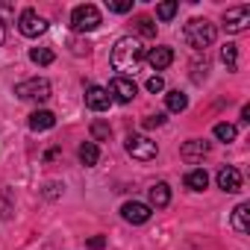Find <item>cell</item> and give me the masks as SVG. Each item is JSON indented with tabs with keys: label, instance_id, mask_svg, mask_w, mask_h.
I'll return each mask as SVG.
<instances>
[{
	"label": "cell",
	"instance_id": "14",
	"mask_svg": "<svg viewBox=\"0 0 250 250\" xmlns=\"http://www.w3.org/2000/svg\"><path fill=\"white\" fill-rule=\"evenodd\" d=\"M147 197H150V206H153V209H165V206L171 203V188H168V183H153V186L147 188Z\"/></svg>",
	"mask_w": 250,
	"mask_h": 250
},
{
	"label": "cell",
	"instance_id": "13",
	"mask_svg": "<svg viewBox=\"0 0 250 250\" xmlns=\"http://www.w3.org/2000/svg\"><path fill=\"white\" fill-rule=\"evenodd\" d=\"M206 153H209V142H203V139H191V142H186V145L180 147V156H183V159H188V162L203 159Z\"/></svg>",
	"mask_w": 250,
	"mask_h": 250
},
{
	"label": "cell",
	"instance_id": "19",
	"mask_svg": "<svg viewBox=\"0 0 250 250\" xmlns=\"http://www.w3.org/2000/svg\"><path fill=\"white\" fill-rule=\"evenodd\" d=\"M165 103H168V112H186L188 97H186L183 91H168V94H165Z\"/></svg>",
	"mask_w": 250,
	"mask_h": 250
},
{
	"label": "cell",
	"instance_id": "27",
	"mask_svg": "<svg viewBox=\"0 0 250 250\" xmlns=\"http://www.w3.org/2000/svg\"><path fill=\"white\" fill-rule=\"evenodd\" d=\"M142 124H145V130H153V127H162V124H165V115H162V112H156V115H147V118H145Z\"/></svg>",
	"mask_w": 250,
	"mask_h": 250
},
{
	"label": "cell",
	"instance_id": "8",
	"mask_svg": "<svg viewBox=\"0 0 250 250\" xmlns=\"http://www.w3.org/2000/svg\"><path fill=\"white\" fill-rule=\"evenodd\" d=\"M106 91H109V97L118 100V103H130V100L139 94V88H136V83H133L130 77H115Z\"/></svg>",
	"mask_w": 250,
	"mask_h": 250
},
{
	"label": "cell",
	"instance_id": "22",
	"mask_svg": "<svg viewBox=\"0 0 250 250\" xmlns=\"http://www.w3.org/2000/svg\"><path fill=\"white\" fill-rule=\"evenodd\" d=\"M109 136H112L109 124H103V121H94L91 124V142H109Z\"/></svg>",
	"mask_w": 250,
	"mask_h": 250
},
{
	"label": "cell",
	"instance_id": "20",
	"mask_svg": "<svg viewBox=\"0 0 250 250\" xmlns=\"http://www.w3.org/2000/svg\"><path fill=\"white\" fill-rule=\"evenodd\" d=\"M221 62L227 65V71H235L238 68V50H235V44H224L221 47Z\"/></svg>",
	"mask_w": 250,
	"mask_h": 250
},
{
	"label": "cell",
	"instance_id": "18",
	"mask_svg": "<svg viewBox=\"0 0 250 250\" xmlns=\"http://www.w3.org/2000/svg\"><path fill=\"white\" fill-rule=\"evenodd\" d=\"M186 186H188L191 191H203V188L209 186V174H206L203 168H194V171L186 174Z\"/></svg>",
	"mask_w": 250,
	"mask_h": 250
},
{
	"label": "cell",
	"instance_id": "30",
	"mask_svg": "<svg viewBox=\"0 0 250 250\" xmlns=\"http://www.w3.org/2000/svg\"><path fill=\"white\" fill-rule=\"evenodd\" d=\"M241 121H244V124L250 121V106H244V109H241Z\"/></svg>",
	"mask_w": 250,
	"mask_h": 250
},
{
	"label": "cell",
	"instance_id": "21",
	"mask_svg": "<svg viewBox=\"0 0 250 250\" xmlns=\"http://www.w3.org/2000/svg\"><path fill=\"white\" fill-rule=\"evenodd\" d=\"M177 9H180L177 0H165V3L156 6V18H159V21H171V18L177 15Z\"/></svg>",
	"mask_w": 250,
	"mask_h": 250
},
{
	"label": "cell",
	"instance_id": "11",
	"mask_svg": "<svg viewBox=\"0 0 250 250\" xmlns=\"http://www.w3.org/2000/svg\"><path fill=\"white\" fill-rule=\"evenodd\" d=\"M218 188H224L227 194L241 191V171L232 168V165H224V168L218 171Z\"/></svg>",
	"mask_w": 250,
	"mask_h": 250
},
{
	"label": "cell",
	"instance_id": "6",
	"mask_svg": "<svg viewBox=\"0 0 250 250\" xmlns=\"http://www.w3.org/2000/svg\"><path fill=\"white\" fill-rule=\"evenodd\" d=\"M127 153H130L133 159H139V162H150V159H156L159 147H156V142H150L147 136H130V139H127Z\"/></svg>",
	"mask_w": 250,
	"mask_h": 250
},
{
	"label": "cell",
	"instance_id": "5",
	"mask_svg": "<svg viewBox=\"0 0 250 250\" xmlns=\"http://www.w3.org/2000/svg\"><path fill=\"white\" fill-rule=\"evenodd\" d=\"M18 30H21V36H27V39H39V36L47 33V21H44L36 9H24L21 18H18Z\"/></svg>",
	"mask_w": 250,
	"mask_h": 250
},
{
	"label": "cell",
	"instance_id": "25",
	"mask_svg": "<svg viewBox=\"0 0 250 250\" xmlns=\"http://www.w3.org/2000/svg\"><path fill=\"white\" fill-rule=\"evenodd\" d=\"M136 27H139V33L147 36V39L156 36V24H153V18H147V15H139V18H136Z\"/></svg>",
	"mask_w": 250,
	"mask_h": 250
},
{
	"label": "cell",
	"instance_id": "29",
	"mask_svg": "<svg viewBox=\"0 0 250 250\" xmlns=\"http://www.w3.org/2000/svg\"><path fill=\"white\" fill-rule=\"evenodd\" d=\"M103 244H106V241H103V235H94V238L88 241V247H91V250H100Z\"/></svg>",
	"mask_w": 250,
	"mask_h": 250
},
{
	"label": "cell",
	"instance_id": "31",
	"mask_svg": "<svg viewBox=\"0 0 250 250\" xmlns=\"http://www.w3.org/2000/svg\"><path fill=\"white\" fill-rule=\"evenodd\" d=\"M3 39H6V30H3V18H0V44H3Z\"/></svg>",
	"mask_w": 250,
	"mask_h": 250
},
{
	"label": "cell",
	"instance_id": "3",
	"mask_svg": "<svg viewBox=\"0 0 250 250\" xmlns=\"http://www.w3.org/2000/svg\"><path fill=\"white\" fill-rule=\"evenodd\" d=\"M100 24H103L100 9L91 6V3H83V6H77V9L71 12V27H74L77 33H91V30H97Z\"/></svg>",
	"mask_w": 250,
	"mask_h": 250
},
{
	"label": "cell",
	"instance_id": "10",
	"mask_svg": "<svg viewBox=\"0 0 250 250\" xmlns=\"http://www.w3.org/2000/svg\"><path fill=\"white\" fill-rule=\"evenodd\" d=\"M85 106L91 112H106L112 106V97H109V91L103 85H88L85 88Z\"/></svg>",
	"mask_w": 250,
	"mask_h": 250
},
{
	"label": "cell",
	"instance_id": "15",
	"mask_svg": "<svg viewBox=\"0 0 250 250\" xmlns=\"http://www.w3.org/2000/svg\"><path fill=\"white\" fill-rule=\"evenodd\" d=\"M232 229L238 235H247L250 232V203H238L232 209Z\"/></svg>",
	"mask_w": 250,
	"mask_h": 250
},
{
	"label": "cell",
	"instance_id": "24",
	"mask_svg": "<svg viewBox=\"0 0 250 250\" xmlns=\"http://www.w3.org/2000/svg\"><path fill=\"white\" fill-rule=\"evenodd\" d=\"M215 139H221V142H235V127L232 124H215Z\"/></svg>",
	"mask_w": 250,
	"mask_h": 250
},
{
	"label": "cell",
	"instance_id": "26",
	"mask_svg": "<svg viewBox=\"0 0 250 250\" xmlns=\"http://www.w3.org/2000/svg\"><path fill=\"white\" fill-rule=\"evenodd\" d=\"M130 9H133V0H109V12L124 15V12H130Z\"/></svg>",
	"mask_w": 250,
	"mask_h": 250
},
{
	"label": "cell",
	"instance_id": "28",
	"mask_svg": "<svg viewBox=\"0 0 250 250\" xmlns=\"http://www.w3.org/2000/svg\"><path fill=\"white\" fill-rule=\"evenodd\" d=\"M147 91H153V94H159V91H165V80L156 74V77H150L147 80Z\"/></svg>",
	"mask_w": 250,
	"mask_h": 250
},
{
	"label": "cell",
	"instance_id": "23",
	"mask_svg": "<svg viewBox=\"0 0 250 250\" xmlns=\"http://www.w3.org/2000/svg\"><path fill=\"white\" fill-rule=\"evenodd\" d=\"M30 59H33L36 65H50L56 56H53V50H47V47H33V50H30Z\"/></svg>",
	"mask_w": 250,
	"mask_h": 250
},
{
	"label": "cell",
	"instance_id": "7",
	"mask_svg": "<svg viewBox=\"0 0 250 250\" xmlns=\"http://www.w3.org/2000/svg\"><path fill=\"white\" fill-rule=\"evenodd\" d=\"M250 27V6H232L224 12V30L229 36H238Z\"/></svg>",
	"mask_w": 250,
	"mask_h": 250
},
{
	"label": "cell",
	"instance_id": "1",
	"mask_svg": "<svg viewBox=\"0 0 250 250\" xmlns=\"http://www.w3.org/2000/svg\"><path fill=\"white\" fill-rule=\"evenodd\" d=\"M142 59H145V47H142L139 39L124 36V39L115 42V47H112V68L115 71H121V74H136L139 65H142Z\"/></svg>",
	"mask_w": 250,
	"mask_h": 250
},
{
	"label": "cell",
	"instance_id": "12",
	"mask_svg": "<svg viewBox=\"0 0 250 250\" xmlns=\"http://www.w3.org/2000/svg\"><path fill=\"white\" fill-rule=\"evenodd\" d=\"M145 59H147V65H150L153 71H165V68L174 62V50H171V47H153Z\"/></svg>",
	"mask_w": 250,
	"mask_h": 250
},
{
	"label": "cell",
	"instance_id": "16",
	"mask_svg": "<svg viewBox=\"0 0 250 250\" xmlns=\"http://www.w3.org/2000/svg\"><path fill=\"white\" fill-rule=\"evenodd\" d=\"M53 124H56V115H53V112H47V109H36V112L30 115V130H36V133L50 130Z\"/></svg>",
	"mask_w": 250,
	"mask_h": 250
},
{
	"label": "cell",
	"instance_id": "17",
	"mask_svg": "<svg viewBox=\"0 0 250 250\" xmlns=\"http://www.w3.org/2000/svg\"><path fill=\"white\" fill-rule=\"evenodd\" d=\"M97 159H100V147H97L94 142L80 145V162H83L85 168H94V165H97Z\"/></svg>",
	"mask_w": 250,
	"mask_h": 250
},
{
	"label": "cell",
	"instance_id": "4",
	"mask_svg": "<svg viewBox=\"0 0 250 250\" xmlns=\"http://www.w3.org/2000/svg\"><path fill=\"white\" fill-rule=\"evenodd\" d=\"M15 94L21 100H36V103H44L50 97V83L44 77H33V80H24L15 85Z\"/></svg>",
	"mask_w": 250,
	"mask_h": 250
},
{
	"label": "cell",
	"instance_id": "9",
	"mask_svg": "<svg viewBox=\"0 0 250 250\" xmlns=\"http://www.w3.org/2000/svg\"><path fill=\"white\" fill-rule=\"evenodd\" d=\"M150 215H153L150 206H147V203H139V200H130V203L121 206V218L127 221V224H136V227H139V224H147Z\"/></svg>",
	"mask_w": 250,
	"mask_h": 250
},
{
	"label": "cell",
	"instance_id": "2",
	"mask_svg": "<svg viewBox=\"0 0 250 250\" xmlns=\"http://www.w3.org/2000/svg\"><path fill=\"white\" fill-rule=\"evenodd\" d=\"M183 36H186V42L194 47V50H206L212 42H215V24H209L206 18H191L188 24H186V30H183Z\"/></svg>",
	"mask_w": 250,
	"mask_h": 250
}]
</instances>
